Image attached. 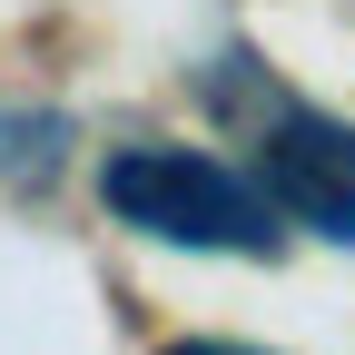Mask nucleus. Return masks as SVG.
<instances>
[{"instance_id":"nucleus-2","label":"nucleus","mask_w":355,"mask_h":355,"mask_svg":"<svg viewBox=\"0 0 355 355\" xmlns=\"http://www.w3.org/2000/svg\"><path fill=\"white\" fill-rule=\"evenodd\" d=\"M99 207L158 247H207V257H277L286 227L257 178L207 148H119L99 168Z\"/></svg>"},{"instance_id":"nucleus-1","label":"nucleus","mask_w":355,"mask_h":355,"mask_svg":"<svg viewBox=\"0 0 355 355\" xmlns=\"http://www.w3.org/2000/svg\"><path fill=\"white\" fill-rule=\"evenodd\" d=\"M207 99L227 109V119H237V139L257 148L247 178L266 188V207H277L286 227H316V237L355 247V119L286 99V89L266 79L257 60H217Z\"/></svg>"}]
</instances>
